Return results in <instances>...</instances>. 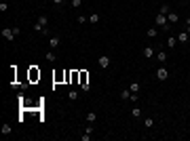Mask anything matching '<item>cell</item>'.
<instances>
[{"label": "cell", "instance_id": "1", "mask_svg": "<svg viewBox=\"0 0 190 141\" xmlns=\"http://www.w3.org/2000/svg\"><path fill=\"white\" fill-rule=\"evenodd\" d=\"M97 63H99V67H104V69H106V67H110V65H112V59L108 57V55H99V57H97Z\"/></svg>", "mask_w": 190, "mask_h": 141}, {"label": "cell", "instance_id": "2", "mask_svg": "<svg viewBox=\"0 0 190 141\" xmlns=\"http://www.w3.org/2000/svg\"><path fill=\"white\" fill-rule=\"evenodd\" d=\"M156 78H158L161 82H165L167 78H169V69L167 67H156Z\"/></svg>", "mask_w": 190, "mask_h": 141}, {"label": "cell", "instance_id": "3", "mask_svg": "<svg viewBox=\"0 0 190 141\" xmlns=\"http://www.w3.org/2000/svg\"><path fill=\"white\" fill-rule=\"evenodd\" d=\"M142 53H144V57H146V59H150V57H154V55H156V49L148 44V47H144V49H142Z\"/></svg>", "mask_w": 190, "mask_h": 141}, {"label": "cell", "instance_id": "4", "mask_svg": "<svg viewBox=\"0 0 190 141\" xmlns=\"http://www.w3.org/2000/svg\"><path fill=\"white\" fill-rule=\"evenodd\" d=\"M2 36H4V40H8V42H13V40H15V34H13V28H2Z\"/></svg>", "mask_w": 190, "mask_h": 141}, {"label": "cell", "instance_id": "5", "mask_svg": "<svg viewBox=\"0 0 190 141\" xmlns=\"http://www.w3.org/2000/svg\"><path fill=\"white\" fill-rule=\"evenodd\" d=\"M59 44H61V38L59 36H51L49 38V47L51 49H59Z\"/></svg>", "mask_w": 190, "mask_h": 141}, {"label": "cell", "instance_id": "6", "mask_svg": "<svg viewBox=\"0 0 190 141\" xmlns=\"http://www.w3.org/2000/svg\"><path fill=\"white\" fill-rule=\"evenodd\" d=\"M167 21H169L171 25L177 23V21H179V15H177V13H173V11H169V13H167Z\"/></svg>", "mask_w": 190, "mask_h": 141}, {"label": "cell", "instance_id": "7", "mask_svg": "<svg viewBox=\"0 0 190 141\" xmlns=\"http://www.w3.org/2000/svg\"><path fill=\"white\" fill-rule=\"evenodd\" d=\"M169 21H167V15H163V13H158L156 15V25L158 28H163V25H167Z\"/></svg>", "mask_w": 190, "mask_h": 141}, {"label": "cell", "instance_id": "8", "mask_svg": "<svg viewBox=\"0 0 190 141\" xmlns=\"http://www.w3.org/2000/svg\"><path fill=\"white\" fill-rule=\"evenodd\" d=\"M175 38H177V44H186L188 42V32H179Z\"/></svg>", "mask_w": 190, "mask_h": 141}, {"label": "cell", "instance_id": "9", "mask_svg": "<svg viewBox=\"0 0 190 141\" xmlns=\"http://www.w3.org/2000/svg\"><path fill=\"white\" fill-rule=\"evenodd\" d=\"M156 59H158V63H165V61H167V53L165 51H156Z\"/></svg>", "mask_w": 190, "mask_h": 141}, {"label": "cell", "instance_id": "10", "mask_svg": "<svg viewBox=\"0 0 190 141\" xmlns=\"http://www.w3.org/2000/svg\"><path fill=\"white\" fill-rule=\"evenodd\" d=\"M11 131H13V126L8 124V122H4L2 128H0V133H2V135H11Z\"/></svg>", "mask_w": 190, "mask_h": 141}, {"label": "cell", "instance_id": "11", "mask_svg": "<svg viewBox=\"0 0 190 141\" xmlns=\"http://www.w3.org/2000/svg\"><path fill=\"white\" fill-rule=\"evenodd\" d=\"M121 99H123V101H129V99H131V91H129V89H123V91H121Z\"/></svg>", "mask_w": 190, "mask_h": 141}, {"label": "cell", "instance_id": "12", "mask_svg": "<svg viewBox=\"0 0 190 141\" xmlns=\"http://www.w3.org/2000/svg\"><path fill=\"white\" fill-rule=\"evenodd\" d=\"M99 19H102V17H99L97 13H91V15H89V23H93V25L99 23Z\"/></svg>", "mask_w": 190, "mask_h": 141}, {"label": "cell", "instance_id": "13", "mask_svg": "<svg viewBox=\"0 0 190 141\" xmlns=\"http://www.w3.org/2000/svg\"><path fill=\"white\" fill-rule=\"evenodd\" d=\"M36 23H40L42 28H47V25H49V17H44V15H40V17H38V21H36Z\"/></svg>", "mask_w": 190, "mask_h": 141}, {"label": "cell", "instance_id": "14", "mask_svg": "<svg viewBox=\"0 0 190 141\" xmlns=\"http://www.w3.org/2000/svg\"><path fill=\"white\" fill-rule=\"evenodd\" d=\"M44 57H47V61H49V63H55V59H57V55H55L53 51H49V53H47Z\"/></svg>", "mask_w": 190, "mask_h": 141}, {"label": "cell", "instance_id": "15", "mask_svg": "<svg viewBox=\"0 0 190 141\" xmlns=\"http://www.w3.org/2000/svg\"><path fill=\"white\" fill-rule=\"evenodd\" d=\"M129 91L131 93H140V82H129Z\"/></svg>", "mask_w": 190, "mask_h": 141}, {"label": "cell", "instance_id": "16", "mask_svg": "<svg viewBox=\"0 0 190 141\" xmlns=\"http://www.w3.org/2000/svg\"><path fill=\"white\" fill-rule=\"evenodd\" d=\"M175 44H177V38H175V36H169V38H167V47H171V49H173Z\"/></svg>", "mask_w": 190, "mask_h": 141}, {"label": "cell", "instance_id": "17", "mask_svg": "<svg viewBox=\"0 0 190 141\" xmlns=\"http://www.w3.org/2000/svg\"><path fill=\"white\" fill-rule=\"evenodd\" d=\"M68 99H70V101H76V99H78V91H74V89H72V91L68 93Z\"/></svg>", "mask_w": 190, "mask_h": 141}, {"label": "cell", "instance_id": "18", "mask_svg": "<svg viewBox=\"0 0 190 141\" xmlns=\"http://www.w3.org/2000/svg\"><path fill=\"white\" fill-rule=\"evenodd\" d=\"M95 120H97V114H95V112H89V114H87V122H91V124H93Z\"/></svg>", "mask_w": 190, "mask_h": 141}, {"label": "cell", "instance_id": "19", "mask_svg": "<svg viewBox=\"0 0 190 141\" xmlns=\"http://www.w3.org/2000/svg\"><path fill=\"white\" fill-rule=\"evenodd\" d=\"M131 116H133V118H142V110H140V108H133V110H131Z\"/></svg>", "mask_w": 190, "mask_h": 141}, {"label": "cell", "instance_id": "20", "mask_svg": "<svg viewBox=\"0 0 190 141\" xmlns=\"http://www.w3.org/2000/svg\"><path fill=\"white\" fill-rule=\"evenodd\" d=\"M30 78H32V80L40 78V72H36V67H32V69H30Z\"/></svg>", "mask_w": 190, "mask_h": 141}, {"label": "cell", "instance_id": "21", "mask_svg": "<svg viewBox=\"0 0 190 141\" xmlns=\"http://www.w3.org/2000/svg\"><path fill=\"white\" fill-rule=\"evenodd\" d=\"M144 124H146V128H152V126H154V118H146Z\"/></svg>", "mask_w": 190, "mask_h": 141}, {"label": "cell", "instance_id": "22", "mask_svg": "<svg viewBox=\"0 0 190 141\" xmlns=\"http://www.w3.org/2000/svg\"><path fill=\"white\" fill-rule=\"evenodd\" d=\"M76 21H78V23H87V21H89V15H78Z\"/></svg>", "mask_w": 190, "mask_h": 141}, {"label": "cell", "instance_id": "23", "mask_svg": "<svg viewBox=\"0 0 190 141\" xmlns=\"http://www.w3.org/2000/svg\"><path fill=\"white\" fill-rule=\"evenodd\" d=\"M146 36H148V38H156V28H150V30L146 32Z\"/></svg>", "mask_w": 190, "mask_h": 141}, {"label": "cell", "instance_id": "24", "mask_svg": "<svg viewBox=\"0 0 190 141\" xmlns=\"http://www.w3.org/2000/svg\"><path fill=\"white\" fill-rule=\"evenodd\" d=\"M169 11H171V8H169V4H161V13H163V15H167Z\"/></svg>", "mask_w": 190, "mask_h": 141}, {"label": "cell", "instance_id": "25", "mask_svg": "<svg viewBox=\"0 0 190 141\" xmlns=\"http://www.w3.org/2000/svg\"><path fill=\"white\" fill-rule=\"evenodd\" d=\"M0 11L6 13V11H8V4H6V2H0Z\"/></svg>", "mask_w": 190, "mask_h": 141}, {"label": "cell", "instance_id": "26", "mask_svg": "<svg viewBox=\"0 0 190 141\" xmlns=\"http://www.w3.org/2000/svg\"><path fill=\"white\" fill-rule=\"evenodd\" d=\"M80 4H83V0H72V6H74V8H78Z\"/></svg>", "mask_w": 190, "mask_h": 141}, {"label": "cell", "instance_id": "27", "mask_svg": "<svg viewBox=\"0 0 190 141\" xmlns=\"http://www.w3.org/2000/svg\"><path fill=\"white\" fill-rule=\"evenodd\" d=\"M80 139H83V141H89V139H91V133H85V135L80 137Z\"/></svg>", "mask_w": 190, "mask_h": 141}, {"label": "cell", "instance_id": "28", "mask_svg": "<svg viewBox=\"0 0 190 141\" xmlns=\"http://www.w3.org/2000/svg\"><path fill=\"white\" fill-rule=\"evenodd\" d=\"M186 25H188V34H190V17L186 19Z\"/></svg>", "mask_w": 190, "mask_h": 141}, {"label": "cell", "instance_id": "29", "mask_svg": "<svg viewBox=\"0 0 190 141\" xmlns=\"http://www.w3.org/2000/svg\"><path fill=\"white\" fill-rule=\"evenodd\" d=\"M53 2H55V4L59 6V4H63V0H53Z\"/></svg>", "mask_w": 190, "mask_h": 141}]
</instances>
